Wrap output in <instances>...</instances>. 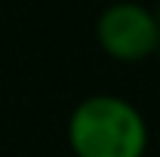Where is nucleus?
<instances>
[{
  "instance_id": "nucleus-2",
  "label": "nucleus",
  "mask_w": 160,
  "mask_h": 157,
  "mask_svg": "<svg viewBox=\"0 0 160 157\" xmlns=\"http://www.w3.org/2000/svg\"><path fill=\"white\" fill-rule=\"evenodd\" d=\"M96 40L108 59L139 65L160 53V19L136 0H117L96 19Z\"/></svg>"
},
{
  "instance_id": "nucleus-1",
  "label": "nucleus",
  "mask_w": 160,
  "mask_h": 157,
  "mask_svg": "<svg viewBox=\"0 0 160 157\" xmlns=\"http://www.w3.org/2000/svg\"><path fill=\"white\" fill-rule=\"evenodd\" d=\"M148 139L145 114L123 96H86L68 117V148L74 157H145Z\"/></svg>"
},
{
  "instance_id": "nucleus-3",
  "label": "nucleus",
  "mask_w": 160,
  "mask_h": 157,
  "mask_svg": "<svg viewBox=\"0 0 160 157\" xmlns=\"http://www.w3.org/2000/svg\"><path fill=\"white\" fill-rule=\"evenodd\" d=\"M157 59H160V53H157Z\"/></svg>"
}]
</instances>
